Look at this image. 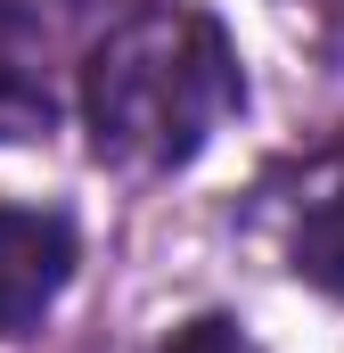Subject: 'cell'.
Masks as SVG:
<instances>
[{"instance_id":"cell-5","label":"cell","mask_w":344,"mask_h":353,"mask_svg":"<svg viewBox=\"0 0 344 353\" xmlns=\"http://www.w3.org/2000/svg\"><path fill=\"white\" fill-rule=\"evenodd\" d=\"M164 353H246L238 337V321H222V312H205V321H189V329H172Z\"/></svg>"},{"instance_id":"cell-1","label":"cell","mask_w":344,"mask_h":353,"mask_svg":"<svg viewBox=\"0 0 344 353\" xmlns=\"http://www.w3.org/2000/svg\"><path fill=\"white\" fill-rule=\"evenodd\" d=\"M246 99L238 50L205 8L156 0L123 17L83 66V123L90 148L131 173H180Z\"/></svg>"},{"instance_id":"cell-3","label":"cell","mask_w":344,"mask_h":353,"mask_svg":"<svg viewBox=\"0 0 344 353\" xmlns=\"http://www.w3.org/2000/svg\"><path fill=\"white\" fill-rule=\"evenodd\" d=\"M58 99H50V41L41 17L25 0H0V140H33L50 132Z\"/></svg>"},{"instance_id":"cell-2","label":"cell","mask_w":344,"mask_h":353,"mask_svg":"<svg viewBox=\"0 0 344 353\" xmlns=\"http://www.w3.org/2000/svg\"><path fill=\"white\" fill-rule=\"evenodd\" d=\"M74 279V222L41 205H0V329H33Z\"/></svg>"},{"instance_id":"cell-4","label":"cell","mask_w":344,"mask_h":353,"mask_svg":"<svg viewBox=\"0 0 344 353\" xmlns=\"http://www.w3.org/2000/svg\"><path fill=\"white\" fill-rule=\"evenodd\" d=\"M295 271L312 279V288H328L344 296V157L328 165V181L303 197V214H295Z\"/></svg>"}]
</instances>
